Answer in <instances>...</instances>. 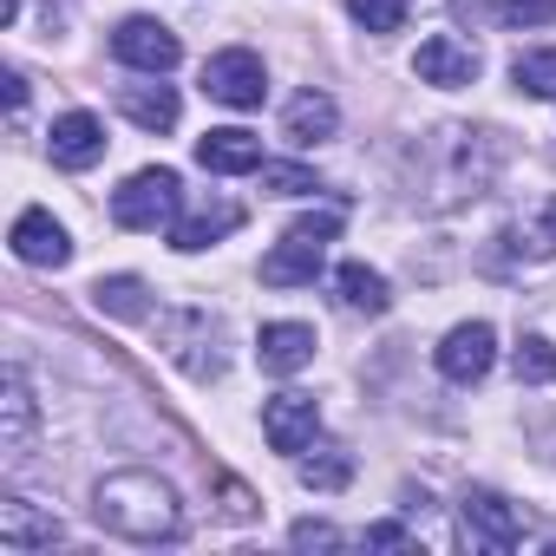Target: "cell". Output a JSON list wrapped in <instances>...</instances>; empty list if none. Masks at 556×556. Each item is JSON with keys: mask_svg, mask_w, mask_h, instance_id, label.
<instances>
[{"mask_svg": "<svg viewBox=\"0 0 556 556\" xmlns=\"http://www.w3.org/2000/svg\"><path fill=\"white\" fill-rule=\"evenodd\" d=\"M92 517L125 543H170L184 530V504L157 471H112L92 491Z\"/></svg>", "mask_w": 556, "mask_h": 556, "instance_id": "1", "label": "cell"}, {"mask_svg": "<svg viewBox=\"0 0 556 556\" xmlns=\"http://www.w3.org/2000/svg\"><path fill=\"white\" fill-rule=\"evenodd\" d=\"M334 229H341L334 210H328V216H302V223H289V236L262 255V282H268V289H302V282H315L321 262H328Z\"/></svg>", "mask_w": 556, "mask_h": 556, "instance_id": "2", "label": "cell"}, {"mask_svg": "<svg viewBox=\"0 0 556 556\" xmlns=\"http://www.w3.org/2000/svg\"><path fill=\"white\" fill-rule=\"evenodd\" d=\"M177 203H184V184L177 170L151 164V170H131L118 190H112V216L125 229H170L177 223Z\"/></svg>", "mask_w": 556, "mask_h": 556, "instance_id": "3", "label": "cell"}, {"mask_svg": "<svg viewBox=\"0 0 556 556\" xmlns=\"http://www.w3.org/2000/svg\"><path fill=\"white\" fill-rule=\"evenodd\" d=\"M203 92L216 105H229V112H255L262 92H268V73H262V60L249 47H223V53L203 60Z\"/></svg>", "mask_w": 556, "mask_h": 556, "instance_id": "4", "label": "cell"}, {"mask_svg": "<svg viewBox=\"0 0 556 556\" xmlns=\"http://www.w3.org/2000/svg\"><path fill=\"white\" fill-rule=\"evenodd\" d=\"M458 536H465L471 549L504 556V549H517L523 523H517V510H510L497 491H465V504H458Z\"/></svg>", "mask_w": 556, "mask_h": 556, "instance_id": "5", "label": "cell"}, {"mask_svg": "<svg viewBox=\"0 0 556 556\" xmlns=\"http://www.w3.org/2000/svg\"><path fill=\"white\" fill-rule=\"evenodd\" d=\"M112 53H118L131 73L164 79V73L177 66V53H184V47H177V34H170L164 21H144V14H138V21H125V27L112 34Z\"/></svg>", "mask_w": 556, "mask_h": 556, "instance_id": "6", "label": "cell"}, {"mask_svg": "<svg viewBox=\"0 0 556 556\" xmlns=\"http://www.w3.org/2000/svg\"><path fill=\"white\" fill-rule=\"evenodd\" d=\"M262 432H268L275 452L302 458V452L315 445V432H321V406H315L308 393H275V400L262 406Z\"/></svg>", "mask_w": 556, "mask_h": 556, "instance_id": "7", "label": "cell"}, {"mask_svg": "<svg viewBox=\"0 0 556 556\" xmlns=\"http://www.w3.org/2000/svg\"><path fill=\"white\" fill-rule=\"evenodd\" d=\"M164 341H170V361H177L190 380H216V374H223V348L197 354L203 341H223V328H216L210 315H197V308H190V315H170V321H164Z\"/></svg>", "mask_w": 556, "mask_h": 556, "instance_id": "8", "label": "cell"}, {"mask_svg": "<svg viewBox=\"0 0 556 556\" xmlns=\"http://www.w3.org/2000/svg\"><path fill=\"white\" fill-rule=\"evenodd\" d=\"M491 361H497V334H491V321H465V328H452V334L439 341V374L458 380V387L484 380Z\"/></svg>", "mask_w": 556, "mask_h": 556, "instance_id": "9", "label": "cell"}, {"mask_svg": "<svg viewBox=\"0 0 556 556\" xmlns=\"http://www.w3.org/2000/svg\"><path fill=\"white\" fill-rule=\"evenodd\" d=\"M14 255L27 268H66L73 262V236L47 216V210H21L14 216Z\"/></svg>", "mask_w": 556, "mask_h": 556, "instance_id": "10", "label": "cell"}, {"mask_svg": "<svg viewBox=\"0 0 556 556\" xmlns=\"http://www.w3.org/2000/svg\"><path fill=\"white\" fill-rule=\"evenodd\" d=\"M47 151H53V164H66V170H92V164L105 157V125H99L92 112H66V118H53Z\"/></svg>", "mask_w": 556, "mask_h": 556, "instance_id": "11", "label": "cell"}, {"mask_svg": "<svg viewBox=\"0 0 556 556\" xmlns=\"http://www.w3.org/2000/svg\"><path fill=\"white\" fill-rule=\"evenodd\" d=\"M66 530H60V517H47L34 497H8L0 504V549H53Z\"/></svg>", "mask_w": 556, "mask_h": 556, "instance_id": "12", "label": "cell"}, {"mask_svg": "<svg viewBox=\"0 0 556 556\" xmlns=\"http://www.w3.org/2000/svg\"><path fill=\"white\" fill-rule=\"evenodd\" d=\"M197 164H203V170H216V177L262 170V138H255V131H242V125L203 131V138H197Z\"/></svg>", "mask_w": 556, "mask_h": 556, "instance_id": "13", "label": "cell"}, {"mask_svg": "<svg viewBox=\"0 0 556 556\" xmlns=\"http://www.w3.org/2000/svg\"><path fill=\"white\" fill-rule=\"evenodd\" d=\"M255 361H262V374H302L308 361H315V328H302V321H268L262 328V341H255Z\"/></svg>", "mask_w": 556, "mask_h": 556, "instance_id": "14", "label": "cell"}, {"mask_svg": "<svg viewBox=\"0 0 556 556\" xmlns=\"http://www.w3.org/2000/svg\"><path fill=\"white\" fill-rule=\"evenodd\" d=\"M413 73H419L426 86H471V79H478V47H465V40H452V34H432V40L419 47Z\"/></svg>", "mask_w": 556, "mask_h": 556, "instance_id": "15", "label": "cell"}, {"mask_svg": "<svg viewBox=\"0 0 556 556\" xmlns=\"http://www.w3.org/2000/svg\"><path fill=\"white\" fill-rule=\"evenodd\" d=\"M236 223H242V203H229V197H210V203H197L190 216H177V223H170V249L197 255V249H210L216 236H229Z\"/></svg>", "mask_w": 556, "mask_h": 556, "instance_id": "16", "label": "cell"}, {"mask_svg": "<svg viewBox=\"0 0 556 556\" xmlns=\"http://www.w3.org/2000/svg\"><path fill=\"white\" fill-rule=\"evenodd\" d=\"M34 445V393H27V374L8 367V380H0V452L21 458Z\"/></svg>", "mask_w": 556, "mask_h": 556, "instance_id": "17", "label": "cell"}, {"mask_svg": "<svg viewBox=\"0 0 556 556\" xmlns=\"http://www.w3.org/2000/svg\"><path fill=\"white\" fill-rule=\"evenodd\" d=\"M334 295H341L354 315H387V308H393L387 275H380V268H367V262H341V268H334Z\"/></svg>", "mask_w": 556, "mask_h": 556, "instance_id": "18", "label": "cell"}, {"mask_svg": "<svg viewBox=\"0 0 556 556\" xmlns=\"http://www.w3.org/2000/svg\"><path fill=\"white\" fill-rule=\"evenodd\" d=\"M118 112L138 131H170L177 125V92L170 86H118Z\"/></svg>", "mask_w": 556, "mask_h": 556, "instance_id": "19", "label": "cell"}, {"mask_svg": "<svg viewBox=\"0 0 556 556\" xmlns=\"http://www.w3.org/2000/svg\"><path fill=\"white\" fill-rule=\"evenodd\" d=\"M289 138L308 151V144H328L334 138V125H341V112H334V99L328 92H302V99H289Z\"/></svg>", "mask_w": 556, "mask_h": 556, "instance_id": "20", "label": "cell"}, {"mask_svg": "<svg viewBox=\"0 0 556 556\" xmlns=\"http://www.w3.org/2000/svg\"><path fill=\"white\" fill-rule=\"evenodd\" d=\"M510 249H517L523 262H549V255H556V197H543V203H530V210L517 216Z\"/></svg>", "mask_w": 556, "mask_h": 556, "instance_id": "21", "label": "cell"}, {"mask_svg": "<svg viewBox=\"0 0 556 556\" xmlns=\"http://www.w3.org/2000/svg\"><path fill=\"white\" fill-rule=\"evenodd\" d=\"M295 471H302L308 491H341V484L354 478V458H348L341 445H321L315 458H295Z\"/></svg>", "mask_w": 556, "mask_h": 556, "instance_id": "22", "label": "cell"}, {"mask_svg": "<svg viewBox=\"0 0 556 556\" xmlns=\"http://www.w3.org/2000/svg\"><path fill=\"white\" fill-rule=\"evenodd\" d=\"M92 302H99V315L138 321V315H144V282H138V275H105V282L92 289Z\"/></svg>", "mask_w": 556, "mask_h": 556, "instance_id": "23", "label": "cell"}, {"mask_svg": "<svg viewBox=\"0 0 556 556\" xmlns=\"http://www.w3.org/2000/svg\"><path fill=\"white\" fill-rule=\"evenodd\" d=\"M510 367H517L523 387H556V348H549L543 334H523L517 354H510Z\"/></svg>", "mask_w": 556, "mask_h": 556, "instance_id": "24", "label": "cell"}, {"mask_svg": "<svg viewBox=\"0 0 556 556\" xmlns=\"http://www.w3.org/2000/svg\"><path fill=\"white\" fill-rule=\"evenodd\" d=\"M510 86L523 99H556V53H517L510 60Z\"/></svg>", "mask_w": 556, "mask_h": 556, "instance_id": "25", "label": "cell"}, {"mask_svg": "<svg viewBox=\"0 0 556 556\" xmlns=\"http://www.w3.org/2000/svg\"><path fill=\"white\" fill-rule=\"evenodd\" d=\"M348 14H354L367 34H400V27H406V0H348Z\"/></svg>", "mask_w": 556, "mask_h": 556, "instance_id": "26", "label": "cell"}, {"mask_svg": "<svg viewBox=\"0 0 556 556\" xmlns=\"http://www.w3.org/2000/svg\"><path fill=\"white\" fill-rule=\"evenodd\" d=\"M262 184H268L275 197H308V190H321L315 170H302V164H268V157H262Z\"/></svg>", "mask_w": 556, "mask_h": 556, "instance_id": "27", "label": "cell"}, {"mask_svg": "<svg viewBox=\"0 0 556 556\" xmlns=\"http://www.w3.org/2000/svg\"><path fill=\"white\" fill-rule=\"evenodd\" d=\"M504 21L510 27H549L556 21V0H504Z\"/></svg>", "mask_w": 556, "mask_h": 556, "instance_id": "28", "label": "cell"}, {"mask_svg": "<svg viewBox=\"0 0 556 556\" xmlns=\"http://www.w3.org/2000/svg\"><path fill=\"white\" fill-rule=\"evenodd\" d=\"M295 543H302V549H334L341 530H334V523H295Z\"/></svg>", "mask_w": 556, "mask_h": 556, "instance_id": "29", "label": "cell"}, {"mask_svg": "<svg viewBox=\"0 0 556 556\" xmlns=\"http://www.w3.org/2000/svg\"><path fill=\"white\" fill-rule=\"evenodd\" d=\"M367 543H374V549H400V543H406V530H400V523H374V530H367Z\"/></svg>", "mask_w": 556, "mask_h": 556, "instance_id": "30", "label": "cell"}, {"mask_svg": "<svg viewBox=\"0 0 556 556\" xmlns=\"http://www.w3.org/2000/svg\"><path fill=\"white\" fill-rule=\"evenodd\" d=\"M21 105H27V79H21V73H8V112L21 118Z\"/></svg>", "mask_w": 556, "mask_h": 556, "instance_id": "31", "label": "cell"}, {"mask_svg": "<svg viewBox=\"0 0 556 556\" xmlns=\"http://www.w3.org/2000/svg\"><path fill=\"white\" fill-rule=\"evenodd\" d=\"M21 21V0H0V27H14Z\"/></svg>", "mask_w": 556, "mask_h": 556, "instance_id": "32", "label": "cell"}]
</instances>
